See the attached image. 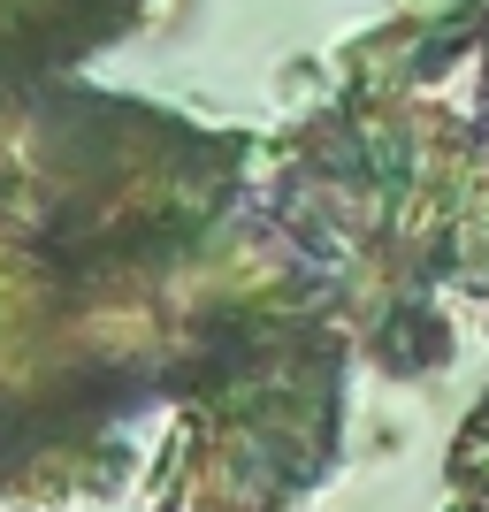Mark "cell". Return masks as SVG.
<instances>
[{"label":"cell","mask_w":489,"mask_h":512,"mask_svg":"<svg viewBox=\"0 0 489 512\" xmlns=\"http://www.w3.org/2000/svg\"><path fill=\"white\" fill-rule=\"evenodd\" d=\"M260 192L352 360L428 375L459 344L451 306H489V138L405 77H367L283 130L276 153H260Z\"/></svg>","instance_id":"obj_2"},{"label":"cell","mask_w":489,"mask_h":512,"mask_svg":"<svg viewBox=\"0 0 489 512\" xmlns=\"http://www.w3.org/2000/svg\"><path fill=\"white\" fill-rule=\"evenodd\" d=\"M161 0H0V92L39 77H85L107 46L146 31Z\"/></svg>","instance_id":"obj_3"},{"label":"cell","mask_w":489,"mask_h":512,"mask_svg":"<svg viewBox=\"0 0 489 512\" xmlns=\"http://www.w3.org/2000/svg\"><path fill=\"white\" fill-rule=\"evenodd\" d=\"M474 123L489 138V0H482V16H474Z\"/></svg>","instance_id":"obj_5"},{"label":"cell","mask_w":489,"mask_h":512,"mask_svg":"<svg viewBox=\"0 0 489 512\" xmlns=\"http://www.w3.org/2000/svg\"><path fill=\"white\" fill-rule=\"evenodd\" d=\"M260 138L146 92H0V505L298 512L352 344L260 192Z\"/></svg>","instance_id":"obj_1"},{"label":"cell","mask_w":489,"mask_h":512,"mask_svg":"<svg viewBox=\"0 0 489 512\" xmlns=\"http://www.w3.org/2000/svg\"><path fill=\"white\" fill-rule=\"evenodd\" d=\"M444 474H451L444 512H489V398L467 413V428H459V444H451Z\"/></svg>","instance_id":"obj_4"}]
</instances>
